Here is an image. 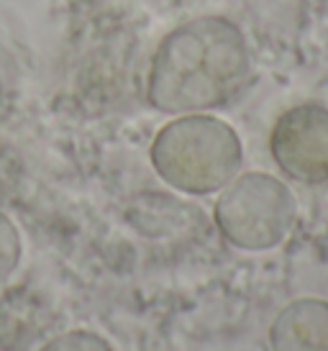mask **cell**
Segmentation results:
<instances>
[{
    "mask_svg": "<svg viewBox=\"0 0 328 351\" xmlns=\"http://www.w3.org/2000/svg\"><path fill=\"white\" fill-rule=\"evenodd\" d=\"M270 152L290 180L303 185L328 182V108L303 103L285 110L272 126Z\"/></svg>",
    "mask_w": 328,
    "mask_h": 351,
    "instance_id": "cell-4",
    "label": "cell"
},
{
    "mask_svg": "<svg viewBox=\"0 0 328 351\" xmlns=\"http://www.w3.org/2000/svg\"><path fill=\"white\" fill-rule=\"evenodd\" d=\"M149 156L169 187L187 195H211L239 175L244 149L231 123L211 113H185L159 128Z\"/></svg>",
    "mask_w": 328,
    "mask_h": 351,
    "instance_id": "cell-2",
    "label": "cell"
},
{
    "mask_svg": "<svg viewBox=\"0 0 328 351\" xmlns=\"http://www.w3.org/2000/svg\"><path fill=\"white\" fill-rule=\"evenodd\" d=\"M298 218V205L282 180L267 172L233 177L221 190L213 208V221L221 236L244 252H267L290 236Z\"/></svg>",
    "mask_w": 328,
    "mask_h": 351,
    "instance_id": "cell-3",
    "label": "cell"
},
{
    "mask_svg": "<svg viewBox=\"0 0 328 351\" xmlns=\"http://www.w3.org/2000/svg\"><path fill=\"white\" fill-rule=\"evenodd\" d=\"M251 59L242 29L223 16L177 26L156 47L146 100L159 113H208L229 106L249 82Z\"/></svg>",
    "mask_w": 328,
    "mask_h": 351,
    "instance_id": "cell-1",
    "label": "cell"
},
{
    "mask_svg": "<svg viewBox=\"0 0 328 351\" xmlns=\"http://www.w3.org/2000/svg\"><path fill=\"white\" fill-rule=\"evenodd\" d=\"M272 351H328V300L288 302L270 326Z\"/></svg>",
    "mask_w": 328,
    "mask_h": 351,
    "instance_id": "cell-5",
    "label": "cell"
},
{
    "mask_svg": "<svg viewBox=\"0 0 328 351\" xmlns=\"http://www.w3.org/2000/svg\"><path fill=\"white\" fill-rule=\"evenodd\" d=\"M21 254H23V246H21L19 228L0 210V285L19 269Z\"/></svg>",
    "mask_w": 328,
    "mask_h": 351,
    "instance_id": "cell-6",
    "label": "cell"
},
{
    "mask_svg": "<svg viewBox=\"0 0 328 351\" xmlns=\"http://www.w3.org/2000/svg\"><path fill=\"white\" fill-rule=\"evenodd\" d=\"M39 351H113L108 346L106 339H100L97 333L78 328V331H67L54 336L47 341Z\"/></svg>",
    "mask_w": 328,
    "mask_h": 351,
    "instance_id": "cell-7",
    "label": "cell"
}]
</instances>
